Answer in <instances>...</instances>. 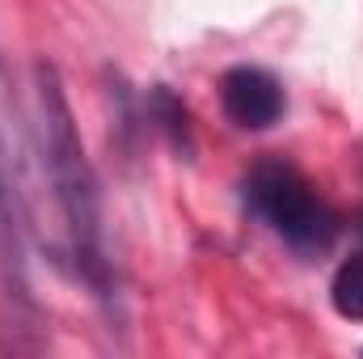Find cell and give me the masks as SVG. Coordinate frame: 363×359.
<instances>
[{
	"instance_id": "1",
	"label": "cell",
	"mask_w": 363,
	"mask_h": 359,
	"mask_svg": "<svg viewBox=\"0 0 363 359\" xmlns=\"http://www.w3.org/2000/svg\"><path fill=\"white\" fill-rule=\"evenodd\" d=\"M34 148L43 161V178L51 186L68 258L77 275L93 287L97 300H110V258H106V211H101V182L85 153L72 101L64 93V77L55 64H34Z\"/></svg>"
},
{
	"instance_id": "2",
	"label": "cell",
	"mask_w": 363,
	"mask_h": 359,
	"mask_svg": "<svg viewBox=\"0 0 363 359\" xmlns=\"http://www.w3.org/2000/svg\"><path fill=\"white\" fill-rule=\"evenodd\" d=\"M245 207L296 254H321L338 237V216L317 186L287 161H258L245 174Z\"/></svg>"
},
{
	"instance_id": "3",
	"label": "cell",
	"mask_w": 363,
	"mask_h": 359,
	"mask_svg": "<svg viewBox=\"0 0 363 359\" xmlns=\"http://www.w3.org/2000/svg\"><path fill=\"white\" fill-rule=\"evenodd\" d=\"M9 77L0 68V296L9 309L30 313V267H26V194H21V157L13 136Z\"/></svg>"
},
{
	"instance_id": "4",
	"label": "cell",
	"mask_w": 363,
	"mask_h": 359,
	"mask_svg": "<svg viewBox=\"0 0 363 359\" xmlns=\"http://www.w3.org/2000/svg\"><path fill=\"white\" fill-rule=\"evenodd\" d=\"M220 110L241 131H267L283 118L287 93L274 72L258 68V64H237L220 77Z\"/></svg>"
},
{
	"instance_id": "5",
	"label": "cell",
	"mask_w": 363,
	"mask_h": 359,
	"mask_svg": "<svg viewBox=\"0 0 363 359\" xmlns=\"http://www.w3.org/2000/svg\"><path fill=\"white\" fill-rule=\"evenodd\" d=\"M330 300H334V313L347 317V321H363V254L347 258L334 283H330Z\"/></svg>"
},
{
	"instance_id": "6",
	"label": "cell",
	"mask_w": 363,
	"mask_h": 359,
	"mask_svg": "<svg viewBox=\"0 0 363 359\" xmlns=\"http://www.w3.org/2000/svg\"><path fill=\"white\" fill-rule=\"evenodd\" d=\"M148 114L157 118V127L178 144V148H190V118H186V106H182L165 85L152 89V101H148Z\"/></svg>"
}]
</instances>
